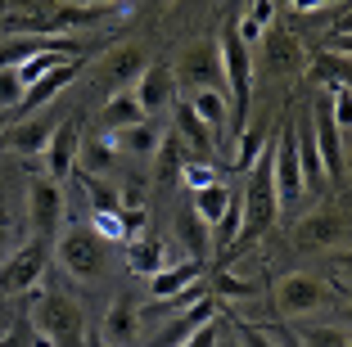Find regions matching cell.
<instances>
[{
	"label": "cell",
	"instance_id": "1",
	"mask_svg": "<svg viewBox=\"0 0 352 347\" xmlns=\"http://www.w3.org/2000/svg\"><path fill=\"white\" fill-rule=\"evenodd\" d=\"M217 54H221V77H226V109H230V135L249 131V109H253V77H258V59L244 41H239L235 23H221L217 32Z\"/></svg>",
	"mask_w": 352,
	"mask_h": 347
},
{
	"label": "cell",
	"instance_id": "2",
	"mask_svg": "<svg viewBox=\"0 0 352 347\" xmlns=\"http://www.w3.org/2000/svg\"><path fill=\"white\" fill-rule=\"evenodd\" d=\"M32 329L45 334L54 347H82V302L63 289H41L32 298Z\"/></svg>",
	"mask_w": 352,
	"mask_h": 347
},
{
	"label": "cell",
	"instance_id": "3",
	"mask_svg": "<svg viewBox=\"0 0 352 347\" xmlns=\"http://www.w3.org/2000/svg\"><path fill=\"white\" fill-rule=\"evenodd\" d=\"M271 302H276L280 320H307V316H316V311H325V306H334L339 293H334L321 276H311V271H289V276L276 280Z\"/></svg>",
	"mask_w": 352,
	"mask_h": 347
},
{
	"label": "cell",
	"instance_id": "4",
	"mask_svg": "<svg viewBox=\"0 0 352 347\" xmlns=\"http://www.w3.org/2000/svg\"><path fill=\"white\" fill-rule=\"evenodd\" d=\"M54 262L73 280H100L109 271V244L95 235L91 225H68L54 239Z\"/></svg>",
	"mask_w": 352,
	"mask_h": 347
},
{
	"label": "cell",
	"instance_id": "5",
	"mask_svg": "<svg viewBox=\"0 0 352 347\" xmlns=\"http://www.w3.org/2000/svg\"><path fill=\"white\" fill-rule=\"evenodd\" d=\"M307 117H311V140H316V153H321L325 185H334V190L348 194V149H343V135H339V126H334V117H330L325 95L307 109Z\"/></svg>",
	"mask_w": 352,
	"mask_h": 347
},
{
	"label": "cell",
	"instance_id": "6",
	"mask_svg": "<svg viewBox=\"0 0 352 347\" xmlns=\"http://www.w3.org/2000/svg\"><path fill=\"white\" fill-rule=\"evenodd\" d=\"M28 225H32V239H59V225H63V190L59 181H50L45 172H32L28 181Z\"/></svg>",
	"mask_w": 352,
	"mask_h": 347
},
{
	"label": "cell",
	"instance_id": "7",
	"mask_svg": "<svg viewBox=\"0 0 352 347\" xmlns=\"http://www.w3.org/2000/svg\"><path fill=\"white\" fill-rule=\"evenodd\" d=\"M271 181H276V199L280 208L285 203H298L307 190H302V167H298V149H294V126L289 117L276 126V135H271Z\"/></svg>",
	"mask_w": 352,
	"mask_h": 347
},
{
	"label": "cell",
	"instance_id": "8",
	"mask_svg": "<svg viewBox=\"0 0 352 347\" xmlns=\"http://www.w3.org/2000/svg\"><path fill=\"white\" fill-rule=\"evenodd\" d=\"M45 257H50V244H41V239H28L23 248H14V253L0 262V293L5 298L32 293L45 276Z\"/></svg>",
	"mask_w": 352,
	"mask_h": 347
},
{
	"label": "cell",
	"instance_id": "9",
	"mask_svg": "<svg viewBox=\"0 0 352 347\" xmlns=\"http://www.w3.org/2000/svg\"><path fill=\"white\" fill-rule=\"evenodd\" d=\"M176 86L186 91H226V77H221V54L217 41H199L181 54V68H172Z\"/></svg>",
	"mask_w": 352,
	"mask_h": 347
},
{
	"label": "cell",
	"instance_id": "10",
	"mask_svg": "<svg viewBox=\"0 0 352 347\" xmlns=\"http://www.w3.org/2000/svg\"><path fill=\"white\" fill-rule=\"evenodd\" d=\"M54 126H59V122H54L50 104H45L41 113H23V117H14V122L0 131V153H23V158H36V153H45Z\"/></svg>",
	"mask_w": 352,
	"mask_h": 347
},
{
	"label": "cell",
	"instance_id": "11",
	"mask_svg": "<svg viewBox=\"0 0 352 347\" xmlns=\"http://www.w3.org/2000/svg\"><path fill=\"white\" fill-rule=\"evenodd\" d=\"M258 54H262V68H267L271 77H298L302 59H307L298 32H289L285 23H271V27L258 36Z\"/></svg>",
	"mask_w": 352,
	"mask_h": 347
},
{
	"label": "cell",
	"instance_id": "12",
	"mask_svg": "<svg viewBox=\"0 0 352 347\" xmlns=\"http://www.w3.org/2000/svg\"><path fill=\"white\" fill-rule=\"evenodd\" d=\"M339 239H348V208H321L294 225V248H302V253L334 248Z\"/></svg>",
	"mask_w": 352,
	"mask_h": 347
},
{
	"label": "cell",
	"instance_id": "13",
	"mask_svg": "<svg viewBox=\"0 0 352 347\" xmlns=\"http://www.w3.org/2000/svg\"><path fill=\"white\" fill-rule=\"evenodd\" d=\"M131 95H135V104H140V113H145L149 122H154V117H163V113L176 104V77H172V68H167L163 59H158V63H145V72L135 77Z\"/></svg>",
	"mask_w": 352,
	"mask_h": 347
},
{
	"label": "cell",
	"instance_id": "14",
	"mask_svg": "<svg viewBox=\"0 0 352 347\" xmlns=\"http://www.w3.org/2000/svg\"><path fill=\"white\" fill-rule=\"evenodd\" d=\"M176 117V140H181V153L186 158H195V163H212V153H217V135L208 131V122H199L195 109H190L186 100H176L172 109H167Z\"/></svg>",
	"mask_w": 352,
	"mask_h": 347
},
{
	"label": "cell",
	"instance_id": "15",
	"mask_svg": "<svg viewBox=\"0 0 352 347\" xmlns=\"http://www.w3.org/2000/svg\"><path fill=\"white\" fill-rule=\"evenodd\" d=\"M95 338H100L104 347H131L135 338H140V306H135L131 298H113Z\"/></svg>",
	"mask_w": 352,
	"mask_h": 347
},
{
	"label": "cell",
	"instance_id": "16",
	"mask_svg": "<svg viewBox=\"0 0 352 347\" xmlns=\"http://www.w3.org/2000/svg\"><path fill=\"white\" fill-rule=\"evenodd\" d=\"M77 72H82V63L77 59H68V63H59V68H50L45 77H36V82L23 91V104L14 109V117H23V113H36V109H45V104L54 100V95H63L68 86L77 82Z\"/></svg>",
	"mask_w": 352,
	"mask_h": 347
},
{
	"label": "cell",
	"instance_id": "17",
	"mask_svg": "<svg viewBox=\"0 0 352 347\" xmlns=\"http://www.w3.org/2000/svg\"><path fill=\"white\" fill-rule=\"evenodd\" d=\"M77 144H82V135H77V122L73 117H63L59 126L50 131V144H45V176L50 181H63V176L77 167Z\"/></svg>",
	"mask_w": 352,
	"mask_h": 347
},
{
	"label": "cell",
	"instance_id": "18",
	"mask_svg": "<svg viewBox=\"0 0 352 347\" xmlns=\"http://www.w3.org/2000/svg\"><path fill=\"white\" fill-rule=\"evenodd\" d=\"M217 316H221V311H217V298H199L195 311H186V316L167 320V325L154 334V343H149V347H181L190 334H199V329H204L208 320H217Z\"/></svg>",
	"mask_w": 352,
	"mask_h": 347
},
{
	"label": "cell",
	"instance_id": "19",
	"mask_svg": "<svg viewBox=\"0 0 352 347\" xmlns=\"http://www.w3.org/2000/svg\"><path fill=\"white\" fill-rule=\"evenodd\" d=\"M118 167H122V153H118L113 135H95V140H82V144H77V172L113 181Z\"/></svg>",
	"mask_w": 352,
	"mask_h": 347
},
{
	"label": "cell",
	"instance_id": "20",
	"mask_svg": "<svg viewBox=\"0 0 352 347\" xmlns=\"http://www.w3.org/2000/svg\"><path fill=\"white\" fill-rule=\"evenodd\" d=\"M199 280H204V266L199 262H167L158 276H149V293L158 298V302H167V298H181L186 289H195Z\"/></svg>",
	"mask_w": 352,
	"mask_h": 347
},
{
	"label": "cell",
	"instance_id": "21",
	"mask_svg": "<svg viewBox=\"0 0 352 347\" xmlns=\"http://www.w3.org/2000/svg\"><path fill=\"white\" fill-rule=\"evenodd\" d=\"M294 149H298V167H302V190L307 194H316V190H325V172H321V153H316V140H311V117H302V122H294Z\"/></svg>",
	"mask_w": 352,
	"mask_h": 347
},
{
	"label": "cell",
	"instance_id": "22",
	"mask_svg": "<svg viewBox=\"0 0 352 347\" xmlns=\"http://www.w3.org/2000/svg\"><path fill=\"white\" fill-rule=\"evenodd\" d=\"M176 239H181V248H186L190 262L204 266L208 257H212V230H208V225L195 216V208H190V203L176 212Z\"/></svg>",
	"mask_w": 352,
	"mask_h": 347
},
{
	"label": "cell",
	"instance_id": "23",
	"mask_svg": "<svg viewBox=\"0 0 352 347\" xmlns=\"http://www.w3.org/2000/svg\"><path fill=\"white\" fill-rule=\"evenodd\" d=\"M167 266V244L158 235H140V239H126V271L131 276H158Z\"/></svg>",
	"mask_w": 352,
	"mask_h": 347
},
{
	"label": "cell",
	"instance_id": "24",
	"mask_svg": "<svg viewBox=\"0 0 352 347\" xmlns=\"http://www.w3.org/2000/svg\"><path fill=\"white\" fill-rule=\"evenodd\" d=\"M135 122H149V117L140 113V104H135V95H131V91H118V95H109V100H104V109H100V126H104V135L126 131V126H135Z\"/></svg>",
	"mask_w": 352,
	"mask_h": 347
},
{
	"label": "cell",
	"instance_id": "25",
	"mask_svg": "<svg viewBox=\"0 0 352 347\" xmlns=\"http://www.w3.org/2000/svg\"><path fill=\"white\" fill-rule=\"evenodd\" d=\"M158 140H163V126L158 122H135V126H126V131H113L118 153H131V158H140V163L154 158Z\"/></svg>",
	"mask_w": 352,
	"mask_h": 347
},
{
	"label": "cell",
	"instance_id": "26",
	"mask_svg": "<svg viewBox=\"0 0 352 347\" xmlns=\"http://www.w3.org/2000/svg\"><path fill=\"white\" fill-rule=\"evenodd\" d=\"M348 54H316V59L307 63V82H316V86H325V95L330 91H343L348 86Z\"/></svg>",
	"mask_w": 352,
	"mask_h": 347
},
{
	"label": "cell",
	"instance_id": "27",
	"mask_svg": "<svg viewBox=\"0 0 352 347\" xmlns=\"http://www.w3.org/2000/svg\"><path fill=\"white\" fill-rule=\"evenodd\" d=\"M181 100L195 109V117L199 122H208V131L217 135L221 126H226V117H230V109H226V95L221 91H186Z\"/></svg>",
	"mask_w": 352,
	"mask_h": 347
},
{
	"label": "cell",
	"instance_id": "28",
	"mask_svg": "<svg viewBox=\"0 0 352 347\" xmlns=\"http://www.w3.org/2000/svg\"><path fill=\"white\" fill-rule=\"evenodd\" d=\"M235 199H239V194H230L226 185L217 181V185H204V190H195V199H190V208H195V216H199V221L208 225V230H212V225L221 221V212H226V208L235 203Z\"/></svg>",
	"mask_w": 352,
	"mask_h": 347
},
{
	"label": "cell",
	"instance_id": "29",
	"mask_svg": "<svg viewBox=\"0 0 352 347\" xmlns=\"http://www.w3.org/2000/svg\"><path fill=\"white\" fill-rule=\"evenodd\" d=\"M289 334L298 347H348V325H311V320H298Z\"/></svg>",
	"mask_w": 352,
	"mask_h": 347
},
{
	"label": "cell",
	"instance_id": "30",
	"mask_svg": "<svg viewBox=\"0 0 352 347\" xmlns=\"http://www.w3.org/2000/svg\"><path fill=\"white\" fill-rule=\"evenodd\" d=\"M181 163H186V153H181V140H176L172 131H163V140H158V149H154V172H149V181L172 185L176 176H181Z\"/></svg>",
	"mask_w": 352,
	"mask_h": 347
},
{
	"label": "cell",
	"instance_id": "31",
	"mask_svg": "<svg viewBox=\"0 0 352 347\" xmlns=\"http://www.w3.org/2000/svg\"><path fill=\"white\" fill-rule=\"evenodd\" d=\"M145 72V54L135 50V45H126V50H118L113 59H109V72H104V82L113 86V95L122 91V86H135V77Z\"/></svg>",
	"mask_w": 352,
	"mask_h": 347
},
{
	"label": "cell",
	"instance_id": "32",
	"mask_svg": "<svg viewBox=\"0 0 352 347\" xmlns=\"http://www.w3.org/2000/svg\"><path fill=\"white\" fill-rule=\"evenodd\" d=\"M77 181H82L86 199H91V212H118V208H122L113 181H104V176H86V172H77Z\"/></svg>",
	"mask_w": 352,
	"mask_h": 347
},
{
	"label": "cell",
	"instance_id": "33",
	"mask_svg": "<svg viewBox=\"0 0 352 347\" xmlns=\"http://www.w3.org/2000/svg\"><path fill=\"white\" fill-rule=\"evenodd\" d=\"M118 185V199H122V208H145V194H149V172H140V167H131V172H122V181Z\"/></svg>",
	"mask_w": 352,
	"mask_h": 347
},
{
	"label": "cell",
	"instance_id": "34",
	"mask_svg": "<svg viewBox=\"0 0 352 347\" xmlns=\"http://www.w3.org/2000/svg\"><path fill=\"white\" fill-rule=\"evenodd\" d=\"M212 284H217V298H253V293H258V280L235 276L230 266H221L217 276H212Z\"/></svg>",
	"mask_w": 352,
	"mask_h": 347
},
{
	"label": "cell",
	"instance_id": "35",
	"mask_svg": "<svg viewBox=\"0 0 352 347\" xmlns=\"http://www.w3.org/2000/svg\"><path fill=\"white\" fill-rule=\"evenodd\" d=\"M176 181H181V185L190 190V194H195V190H204V185H217V167H212V163H195V158H186Z\"/></svg>",
	"mask_w": 352,
	"mask_h": 347
},
{
	"label": "cell",
	"instance_id": "36",
	"mask_svg": "<svg viewBox=\"0 0 352 347\" xmlns=\"http://www.w3.org/2000/svg\"><path fill=\"white\" fill-rule=\"evenodd\" d=\"M262 144H267V131H244L235 140V172H249L253 163H258Z\"/></svg>",
	"mask_w": 352,
	"mask_h": 347
},
{
	"label": "cell",
	"instance_id": "37",
	"mask_svg": "<svg viewBox=\"0 0 352 347\" xmlns=\"http://www.w3.org/2000/svg\"><path fill=\"white\" fill-rule=\"evenodd\" d=\"M325 104H330V117H334V126H339V135H348L352 131V91L348 86H343V91H330Z\"/></svg>",
	"mask_w": 352,
	"mask_h": 347
},
{
	"label": "cell",
	"instance_id": "38",
	"mask_svg": "<svg viewBox=\"0 0 352 347\" xmlns=\"http://www.w3.org/2000/svg\"><path fill=\"white\" fill-rule=\"evenodd\" d=\"M23 104V82L14 68H0V113H14Z\"/></svg>",
	"mask_w": 352,
	"mask_h": 347
},
{
	"label": "cell",
	"instance_id": "39",
	"mask_svg": "<svg viewBox=\"0 0 352 347\" xmlns=\"http://www.w3.org/2000/svg\"><path fill=\"white\" fill-rule=\"evenodd\" d=\"M348 266H352L348 248H339V257H334V262H330V271H325V276H330V280H325V284H330L334 293L343 298V302H348Z\"/></svg>",
	"mask_w": 352,
	"mask_h": 347
},
{
	"label": "cell",
	"instance_id": "40",
	"mask_svg": "<svg viewBox=\"0 0 352 347\" xmlns=\"http://www.w3.org/2000/svg\"><path fill=\"white\" fill-rule=\"evenodd\" d=\"M91 230L109 244V239H118L122 244V221H118V212H91Z\"/></svg>",
	"mask_w": 352,
	"mask_h": 347
},
{
	"label": "cell",
	"instance_id": "41",
	"mask_svg": "<svg viewBox=\"0 0 352 347\" xmlns=\"http://www.w3.org/2000/svg\"><path fill=\"white\" fill-rule=\"evenodd\" d=\"M118 221H122V239H140L145 235V208H118Z\"/></svg>",
	"mask_w": 352,
	"mask_h": 347
},
{
	"label": "cell",
	"instance_id": "42",
	"mask_svg": "<svg viewBox=\"0 0 352 347\" xmlns=\"http://www.w3.org/2000/svg\"><path fill=\"white\" fill-rule=\"evenodd\" d=\"M14 239H19V221H14V216L0 208V262L14 253Z\"/></svg>",
	"mask_w": 352,
	"mask_h": 347
},
{
	"label": "cell",
	"instance_id": "43",
	"mask_svg": "<svg viewBox=\"0 0 352 347\" xmlns=\"http://www.w3.org/2000/svg\"><path fill=\"white\" fill-rule=\"evenodd\" d=\"M217 338H221V316H217V320H208V325L199 329V334H190L181 347H217Z\"/></svg>",
	"mask_w": 352,
	"mask_h": 347
},
{
	"label": "cell",
	"instance_id": "44",
	"mask_svg": "<svg viewBox=\"0 0 352 347\" xmlns=\"http://www.w3.org/2000/svg\"><path fill=\"white\" fill-rule=\"evenodd\" d=\"M325 45H330V54H348V50H352L348 23H339V27H330V32H325Z\"/></svg>",
	"mask_w": 352,
	"mask_h": 347
},
{
	"label": "cell",
	"instance_id": "45",
	"mask_svg": "<svg viewBox=\"0 0 352 347\" xmlns=\"http://www.w3.org/2000/svg\"><path fill=\"white\" fill-rule=\"evenodd\" d=\"M239 338H244V347H280L276 338H271L267 329H258V325H239Z\"/></svg>",
	"mask_w": 352,
	"mask_h": 347
},
{
	"label": "cell",
	"instance_id": "46",
	"mask_svg": "<svg viewBox=\"0 0 352 347\" xmlns=\"http://www.w3.org/2000/svg\"><path fill=\"white\" fill-rule=\"evenodd\" d=\"M285 5L307 19V14H316V10H334V5H348V0H285Z\"/></svg>",
	"mask_w": 352,
	"mask_h": 347
},
{
	"label": "cell",
	"instance_id": "47",
	"mask_svg": "<svg viewBox=\"0 0 352 347\" xmlns=\"http://www.w3.org/2000/svg\"><path fill=\"white\" fill-rule=\"evenodd\" d=\"M32 347H54V343H50L45 334H36V329H32Z\"/></svg>",
	"mask_w": 352,
	"mask_h": 347
},
{
	"label": "cell",
	"instance_id": "48",
	"mask_svg": "<svg viewBox=\"0 0 352 347\" xmlns=\"http://www.w3.org/2000/svg\"><path fill=\"white\" fill-rule=\"evenodd\" d=\"M10 122H14V113H0V131H5Z\"/></svg>",
	"mask_w": 352,
	"mask_h": 347
},
{
	"label": "cell",
	"instance_id": "49",
	"mask_svg": "<svg viewBox=\"0 0 352 347\" xmlns=\"http://www.w3.org/2000/svg\"><path fill=\"white\" fill-rule=\"evenodd\" d=\"M163 5H167V0H163Z\"/></svg>",
	"mask_w": 352,
	"mask_h": 347
}]
</instances>
